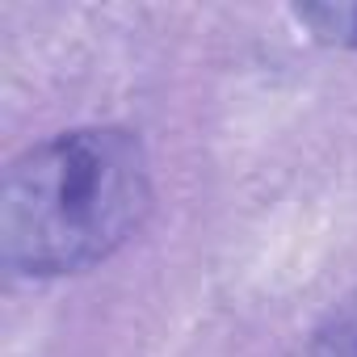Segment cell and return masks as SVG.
I'll return each mask as SVG.
<instances>
[{
    "mask_svg": "<svg viewBox=\"0 0 357 357\" xmlns=\"http://www.w3.org/2000/svg\"><path fill=\"white\" fill-rule=\"evenodd\" d=\"M151 211L139 135L122 126L63 130L22 151L0 190V261L13 273H76L118 252Z\"/></svg>",
    "mask_w": 357,
    "mask_h": 357,
    "instance_id": "1",
    "label": "cell"
},
{
    "mask_svg": "<svg viewBox=\"0 0 357 357\" xmlns=\"http://www.w3.org/2000/svg\"><path fill=\"white\" fill-rule=\"evenodd\" d=\"M307 357H357V290L328 311L307 344Z\"/></svg>",
    "mask_w": 357,
    "mask_h": 357,
    "instance_id": "2",
    "label": "cell"
},
{
    "mask_svg": "<svg viewBox=\"0 0 357 357\" xmlns=\"http://www.w3.org/2000/svg\"><path fill=\"white\" fill-rule=\"evenodd\" d=\"M294 17L303 26H311L319 43L357 51V5H303V9H294Z\"/></svg>",
    "mask_w": 357,
    "mask_h": 357,
    "instance_id": "3",
    "label": "cell"
}]
</instances>
